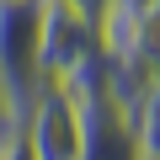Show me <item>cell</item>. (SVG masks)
I'll list each match as a JSON object with an SVG mask.
<instances>
[{"instance_id":"cell-4","label":"cell","mask_w":160,"mask_h":160,"mask_svg":"<svg viewBox=\"0 0 160 160\" xmlns=\"http://www.w3.org/2000/svg\"><path fill=\"white\" fill-rule=\"evenodd\" d=\"M128 133H133V160H160V80L139 91L128 107Z\"/></svg>"},{"instance_id":"cell-2","label":"cell","mask_w":160,"mask_h":160,"mask_svg":"<svg viewBox=\"0 0 160 160\" xmlns=\"http://www.w3.org/2000/svg\"><path fill=\"white\" fill-rule=\"evenodd\" d=\"M22 133L32 144V160H80L86 155V107L59 86H43L22 118Z\"/></svg>"},{"instance_id":"cell-3","label":"cell","mask_w":160,"mask_h":160,"mask_svg":"<svg viewBox=\"0 0 160 160\" xmlns=\"http://www.w3.org/2000/svg\"><path fill=\"white\" fill-rule=\"evenodd\" d=\"M91 53H102V22L75 0H43V86H59Z\"/></svg>"},{"instance_id":"cell-1","label":"cell","mask_w":160,"mask_h":160,"mask_svg":"<svg viewBox=\"0 0 160 160\" xmlns=\"http://www.w3.org/2000/svg\"><path fill=\"white\" fill-rule=\"evenodd\" d=\"M0 86L22 112L43 91V0H0Z\"/></svg>"},{"instance_id":"cell-5","label":"cell","mask_w":160,"mask_h":160,"mask_svg":"<svg viewBox=\"0 0 160 160\" xmlns=\"http://www.w3.org/2000/svg\"><path fill=\"white\" fill-rule=\"evenodd\" d=\"M0 160H32V144H27V133H22V128L0 144Z\"/></svg>"},{"instance_id":"cell-6","label":"cell","mask_w":160,"mask_h":160,"mask_svg":"<svg viewBox=\"0 0 160 160\" xmlns=\"http://www.w3.org/2000/svg\"><path fill=\"white\" fill-rule=\"evenodd\" d=\"M75 6H80V11H91V16H102V6H107V0H75Z\"/></svg>"},{"instance_id":"cell-7","label":"cell","mask_w":160,"mask_h":160,"mask_svg":"<svg viewBox=\"0 0 160 160\" xmlns=\"http://www.w3.org/2000/svg\"><path fill=\"white\" fill-rule=\"evenodd\" d=\"M6 139H11V133H6V128H0V144H6Z\"/></svg>"}]
</instances>
